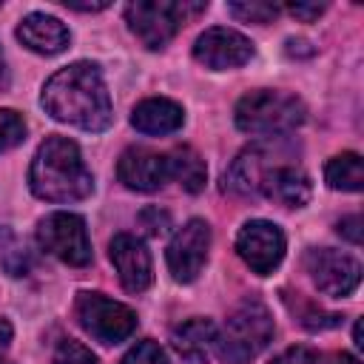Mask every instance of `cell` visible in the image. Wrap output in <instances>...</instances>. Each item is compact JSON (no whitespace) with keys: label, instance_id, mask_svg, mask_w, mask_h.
Listing matches in <instances>:
<instances>
[{"label":"cell","instance_id":"1","mask_svg":"<svg viewBox=\"0 0 364 364\" xmlns=\"http://www.w3.org/2000/svg\"><path fill=\"white\" fill-rule=\"evenodd\" d=\"M40 102L57 122L82 131H105L111 125V97L94 63H71L60 68L43 85Z\"/></svg>","mask_w":364,"mask_h":364},{"label":"cell","instance_id":"2","mask_svg":"<svg viewBox=\"0 0 364 364\" xmlns=\"http://www.w3.org/2000/svg\"><path fill=\"white\" fill-rule=\"evenodd\" d=\"M28 185L37 199L46 202H80L91 196L94 191V176L77 148V142L65 136H48L28 171Z\"/></svg>","mask_w":364,"mask_h":364},{"label":"cell","instance_id":"3","mask_svg":"<svg viewBox=\"0 0 364 364\" xmlns=\"http://www.w3.org/2000/svg\"><path fill=\"white\" fill-rule=\"evenodd\" d=\"M304 102L293 94L284 91H270V88H259L245 94L236 102V128L253 136H267L276 139L282 134L296 131L304 122Z\"/></svg>","mask_w":364,"mask_h":364},{"label":"cell","instance_id":"4","mask_svg":"<svg viewBox=\"0 0 364 364\" xmlns=\"http://www.w3.org/2000/svg\"><path fill=\"white\" fill-rule=\"evenodd\" d=\"M273 318L270 310L259 299H245L225 321L222 333H216V355L228 364H245L256 358L273 341Z\"/></svg>","mask_w":364,"mask_h":364},{"label":"cell","instance_id":"5","mask_svg":"<svg viewBox=\"0 0 364 364\" xmlns=\"http://www.w3.org/2000/svg\"><path fill=\"white\" fill-rule=\"evenodd\" d=\"M208 3H179V0H139L125 6L128 28L145 48H165L176 31L196 14H202Z\"/></svg>","mask_w":364,"mask_h":364},{"label":"cell","instance_id":"6","mask_svg":"<svg viewBox=\"0 0 364 364\" xmlns=\"http://www.w3.org/2000/svg\"><path fill=\"white\" fill-rule=\"evenodd\" d=\"M74 316L85 333L102 344H119L136 330V313L102 293H80L74 301Z\"/></svg>","mask_w":364,"mask_h":364},{"label":"cell","instance_id":"7","mask_svg":"<svg viewBox=\"0 0 364 364\" xmlns=\"http://www.w3.org/2000/svg\"><path fill=\"white\" fill-rule=\"evenodd\" d=\"M37 242L46 253H51L54 259L71 264V267H82L91 262V239L85 230V219L77 213H48L46 219H40L37 225Z\"/></svg>","mask_w":364,"mask_h":364},{"label":"cell","instance_id":"8","mask_svg":"<svg viewBox=\"0 0 364 364\" xmlns=\"http://www.w3.org/2000/svg\"><path fill=\"white\" fill-rule=\"evenodd\" d=\"M284 162H290V148L273 145V142L250 145L228 168V173H225V191H230L236 196H259L267 173L273 168L284 165Z\"/></svg>","mask_w":364,"mask_h":364},{"label":"cell","instance_id":"9","mask_svg":"<svg viewBox=\"0 0 364 364\" xmlns=\"http://www.w3.org/2000/svg\"><path fill=\"white\" fill-rule=\"evenodd\" d=\"M304 267L318 293L333 299L350 296L361 282V264L353 256L333 247H310L304 256Z\"/></svg>","mask_w":364,"mask_h":364},{"label":"cell","instance_id":"10","mask_svg":"<svg viewBox=\"0 0 364 364\" xmlns=\"http://www.w3.org/2000/svg\"><path fill=\"white\" fill-rule=\"evenodd\" d=\"M236 250L253 273L270 276L284 259V233L267 219H250L236 236Z\"/></svg>","mask_w":364,"mask_h":364},{"label":"cell","instance_id":"11","mask_svg":"<svg viewBox=\"0 0 364 364\" xmlns=\"http://www.w3.org/2000/svg\"><path fill=\"white\" fill-rule=\"evenodd\" d=\"M208 250H210V228H208V222L205 219H191L173 233V239H171V245L165 250L168 270L182 284L193 282L202 273L205 262H208Z\"/></svg>","mask_w":364,"mask_h":364},{"label":"cell","instance_id":"12","mask_svg":"<svg viewBox=\"0 0 364 364\" xmlns=\"http://www.w3.org/2000/svg\"><path fill=\"white\" fill-rule=\"evenodd\" d=\"M250 57H253V43L236 28L216 26V28L202 31L193 43V60L213 71L239 68V65L250 63Z\"/></svg>","mask_w":364,"mask_h":364},{"label":"cell","instance_id":"13","mask_svg":"<svg viewBox=\"0 0 364 364\" xmlns=\"http://www.w3.org/2000/svg\"><path fill=\"white\" fill-rule=\"evenodd\" d=\"M108 253H111L114 270L128 293H142L151 287L154 267H151V253L142 239H136L134 233H117L111 239Z\"/></svg>","mask_w":364,"mask_h":364},{"label":"cell","instance_id":"14","mask_svg":"<svg viewBox=\"0 0 364 364\" xmlns=\"http://www.w3.org/2000/svg\"><path fill=\"white\" fill-rule=\"evenodd\" d=\"M117 176L125 188L151 193L159 191L171 176H168V156L156 154L151 148H125L119 162H117Z\"/></svg>","mask_w":364,"mask_h":364},{"label":"cell","instance_id":"15","mask_svg":"<svg viewBox=\"0 0 364 364\" xmlns=\"http://www.w3.org/2000/svg\"><path fill=\"white\" fill-rule=\"evenodd\" d=\"M17 37L26 48L37 51V54H46V57H54L60 51L68 48V28L51 17V14H43V11H31L23 17V23L17 26Z\"/></svg>","mask_w":364,"mask_h":364},{"label":"cell","instance_id":"16","mask_svg":"<svg viewBox=\"0 0 364 364\" xmlns=\"http://www.w3.org/2000/svg\"><path fill=\"white\" fill-rule=\"evenodd\" d=\"M313 188H310V176L296 165V162H284L279 168H273L259 191V196H267L284 208H301L307 205Z\"/></svg>","mask_w":364,"mask_h":364},{"label":"cell","instance_id":"17","mask_svg":"<svg viewBox=\"0 0 364 364\" xmlns=\"http://www.w3.org/2000/svg\"><path fill=\"white\" fill-rule=\"evenodd\" d=\"M171 344L185 364H205L216 347V324L210 318H191L173 330Z\"/></svg>","mask_w":364,"mask_h":364},{"label":"cell","instance_id":"18","mask_svg":"<svg viewBox=\"0 0 364 364\" xmlns=\"http://www.w3.org/2000/svg\"><path fill=\"white\" fill-rule=\"evenodd\" d=\"M185 122V111L179 102L173 100H165V97H151V100H142L134 111H131V125L142 134H173L179 131Z\"/></svg>","mask_w":364,"mask_h":364},{"label":"cell","instance_id":"19","mask_svg":"<svg viewBox=\"0 0 364 364\" xmlns=\"http://www.w3.org/2000/svg\"><path fill=\"white\" fill-rule=\"evenodd\" d=\"M165 156H168V176H173L188 193H199L205 188L208 168H205V159L193 148L182 145V148H173Z\"/></svg>","mask_w":364,"mask_h":364},{"label":"cell","instance_id":"20","mask_svg":"<svg viewBox=\"0 0 364 364\" xmlns=\"http://www.w3.org/2000/svg\"><path fill=\"white\" fill-rule=\"evenodd\" d=\"M324 179L336 191H361V185H364L361 156L353 154V151H344V154L333 156L327 162V168H324Z\"/></svg>","mask_w":364,"mask_h":364},{"label":"cell","instance_id":"21","mask_svg":"<svg viewBox=\"0 0 364 364\" xmlns=\"http://www.w3.org/2000/svg\"><path fill=\"white\" fill-rule=\"evenodd\" d=\"M284 301H287V307L293 310L296 321H299L301 327H307V330H330V327H336V324L341 321L338 313H327V310H321V307L304 301L301 296H296V301H293V299L284 293Z\"/></svg>","mask_w":364,"mask_h":364},{"label":"cell","instance_id":"22","mask_svg":"<svg viewBox=\"0 0 364 364\" xmlns=\"http://www.w3.org/2000/svg\"><path fill=\"white\" fill-rule=\"evenodd\" d=\"M23 139H26V119L11 108H0V151H9Z\"/></svg>","mask_w":364,"mask_h":364},{"label":"cell","instance_id":"23","mask_svg":"<svg viewBox=\"0 0 364 364\" xmlns=\"http://www.w3.org/2000/svg\"><path fill=\"white\" fill-rule=\"evenodd\" d=\"M228 11H230L236 20H242V23H262V26H264V23H270V20L279 14V6L253 0V3H230Z\"/></svg>","mask_w":364,"mask_h":364},{"label":"cell","instance_id":"24","mask_svg":"<svg viewBox=\"0 0 364 364\" xmlns=\"http://www.w3.org/2000/svg\"><path fill=\"white\" fill-rule=\"evenodd\" d=\"M51 364H100V361H97V355H94L85 344H80V341H74V338H63V341L54 347Z\"/></svg>","mask_w":364,"mask_h":364},{"label":"cell","instance_id":"25","mask_svg":"<svg viewBox=\"0 0 364 364\" xmlns=\"http://www.w3.org/2000/svg\"><path fill=\"white\" fill-rule=\"evenodd\" d=\"M119 364H168V355H165V350H162L156 341L145 338V341H136V344L122 355Z\"/></svg>","mask_w":364,"mask_h":364},{"label":"cell","instance_id":"26","mask_svg":"<svg viewBox=\"0 0 364 364\" xmlns=\"http://www.w3.org/2000/svg\"><path fill=\"white\" fill-rule=\"evenodd\" d=\"M139 225L145 228V233H148V236H162V233L168 230L171 219H168V213H165V210H159V208H148V210H142V213H139Z\"/></svg>","mask_w":364,"mask_h":364},{"label":"cell","instance_id":"27","mask_svg":"<svg viewBox=\"0 0 364 364\" xmlns=\"http://www.w3.org/2000/svg\"><path fill=\"white\" fill-rule=\"evenodd\" d=\"M270 364H318V353L310 347H287L282 355H276Z\"/></svg>","mask_w":364,"mask_h":364},{"label":"cell","instance_id":"28","mask_svg":"<svg viewBox=\"0 0 364 364\" xmlns=\"http://www.w3.org/2000/svg\"><path fill=\"white\" fill-rule=\"evenodd\" d=\"M336 228H338V233H341L344 239H350L353 245H358V242H361V216H358V213L344 216V219H341Z\"/></svg>","mask_w":364,"mask_h":364},{"label":"cell","instance_id":"29","mask_svg":"<svg viewBox=\"0 0 364 364\" xmlns=\"http://www.w3.org/2000/svg\"><path fill=\"white\" fill-rule=\"evenodd\" d=\"M287 11H290L293 17H299V20L310 23V20H316V17L324 11V3H290V6H287Z\"/></svg>","mask_w":364,"mask_h":364},{"label":"cell","instance_id":"30","mask_svg":"<svg viewBox=\"0 0 364 364\" xmlns=\"http://www.w3.org/2000/svg\"><path fill=\"white\" fill-rule=\"evenodd\" d=\"M11 336H14L11 324H9L6 318H0V358L6 355V350H9V344H11Z\"/></svg>","mask_w":364,"mask_h":364},{"label":"cell","instance_id":"31","mask_svg":"<svg viewBox=\"0 0 364 364\" xmlns=\"http://www.w3.org/2000/svg\"><path fill=\"white\" fill-rule=\"evenodd\" d=\"M68 9H74V11H102V9H108V3H65Z\"/></svg>","mask_w":364,"mask_h":364},{"label":"cell","instance_id":"32","mask_svg":"<svg viewBox=\"0 0 364 364\" xmlns=\"http://www.w3.org/2000/svg\"><path fill=\"white\" fill-rule=\"evenodd\" d=\"M333 364H361L355 355H350V353H341V355H336L333 358Z\"/></svg>","mask_w":364,"mask_h":364},{"label":"cell","instance_id":"33","mask_svg":"<svg viewBox=\"0 0 364 364\" xmlns=\"http://www.w3.org/2000/svg\"><path fill=\"white\" fill-rule=\"evenodd\" d=\"M0 82H6V57H3V48H0Z\"/></svg>","mask_w":364,"mask_h":364},{"label":"cell","instance_id":"34","mask_svg":"<svg viewBox=\"0 0 364 364\" xmlns=\"http://www.w3.org/2000/svg\"><path fill=\"white\" fill-rule=\"evenodd\" d=\"M6 242H9V230L0 225V247H6Z\"/></svg>","mask_w":364,"mask_h":364}]
</instances>
